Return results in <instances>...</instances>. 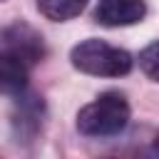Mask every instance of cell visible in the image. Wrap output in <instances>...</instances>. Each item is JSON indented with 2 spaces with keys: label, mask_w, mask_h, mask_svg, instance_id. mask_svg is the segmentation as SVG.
<instances>
[{
  "label": "cell",
  "mask_w": 159,
  "mask_h": 159,
  "mask_svg": "<svg viewBox=\"0 0 159 159\" xmlns=\"http://www.w3.org/2000/svg\"><path fill=\"white\" fill-rule=\"evenodd\" d=\"M129 122V102L122 92H102L94 102L84 104L77 114V129L84 137L119 134Z\"/></svg>",
  "instance_id": "6da1fadb"
},
{
  "label": "cell",
  "mask_w": 159,
  "mask_h": 159,
  "mask_svg": "<svg viewBox=\"0 0 159 159\" xmlns=\"http://www.w3.org/2000/svg\"><path fill=\"white\" fill-rule=\"evenodd\" d=\"M70 60L80 72L94 75V77H122L134 65V60L127 50L107 45V42L94 40V37L75 45L70 52Z\"/></svg>",
  "instance_id": "7a4b0ae2"
},
{
  "label": "cell",
  "mask_w": 159,
  "mask_h": 159,
  "mask_svg": "<svg viewBox=\"0 0 159 159\" xmlns=\"http://www.w3.org/2000/svg\"><path fill=\"white\" fill-rule=\"evenodd\" d=\"M2 42H5V52L20 62H25L27 67L35 65L42 55H45V47H42V37L30 27V25H12L5 30L2 35Z\"/></svg>",
  "instance_id": "3957f363"
},
{
  "label": "cell",
  "mask_w": 159,
  "mask_h": 159,
  "mask_svg": "<svg viewBox=\"0 0 159 159\" xmlns=\"http://www.w3.org/2000/svg\"><path fill=\"white\" fill-rule=\"evenodd\" d=\"M147 15L144 0H99L94 7V20L104 27L134 25Z\"/></svg>",
  "instance_id": "277c9868"
},
{
  "label": "cell",
  "mask_w": 159,
  "mask_h": 159,
  "mask_svg": "<svg viewBox=\"0 0 159 159\" xmlns=\"http://www.w3.org/2000/svg\"><path fill=\"white\" fill-rule=\"evenodd\" d=\"M84 5L87 0H37V10L47 20H55V22L77 17L84 10Z\"/></svg>",
  "instance_id": "5b68a950"
},
{
  "label": "cell",
  "mask_w": 159,
  "mask_h": 159,
  "mask_svg": "<svg viewBox=\"0 0 159 159\" xmlns=\"http://www.w3.org/2000/svg\"><path fill=\"white\" fill-rule=\"evenodd\" d=\"M139 67L147 77L159 82V42H152L139 52Z\"/></svg>",
  "instance_id": "8992f818"
},
{
  "label": "cell",
  "mask_w": 159,
  "mask_h": 159,
  "mask_svg": "<svg viewBox=\"0 0 159 159\" xmlns=\"http://www.w3.org/2000/svg\"><path fill=\"white\" fill-rule=\"evenodd\" d=\"M157 152H159V137H157Z\"/></svg>",
  "instance_id": "52a82bcc"
}]
</instances>
